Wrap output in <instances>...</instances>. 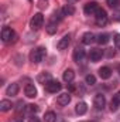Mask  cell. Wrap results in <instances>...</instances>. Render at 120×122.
Segmentation results:
<instances>
[{
  "label": "cell",
  "instance_id": "obj_1",
  "mask_svg": "<svg viewBox=\"0 0 120 122\" xmlns=\"http://www.w3.org/2000/svg\"><path fill=\"white\" fill-rule=\"evenodd\" d=\"M45 56H47V50L44 47H38V48H35L31 53V61L35 62V64H38V62H41L45 58Z\"/></svg>",
  "mask_w": 120,
  "mask_h": 122
},
{
  "label": "cell",
  "instance_id": "obj_2",
  "mask_svg": "<svg viewBox=\"0 0 120 122\" xmlns=\"http://www.w3.org/2000/svg\"><path fill=\"white\" fill-rule=\"evenodd\" d=\"M16 33L11 30L10 27H3L1 29V40L4 43H10V41H16Z\"/></svg>",
  "mask_w": 120,
  "mask_h": 122
},
{
  "label": "cell",
  "instance_id": "obj_3",
  "mask_svg": "<svg viewBox=\"0 0 120 122\" xmlns=\"http://www.w3.org/2000/svg\"><path fill=\"white\" fill-rule=\"evenodd\" d=\"M107 13H106V10H103V9H97V11H96V24L97 26H106L107 24Z\"/></svg>",
  "mask_w": 120,
  "mask_h": 122
},
{
  "label": "cell",
  "instance_id": "obj_4",
  "mask_svg": "<svg viewBox=\"0 0 120 122\" xmlns=\"http://www.w3.org/2000/svg\"><path fill=\"white\" fill-rule=\"evenodd\" d=\"M42 23H44V16L41 13H35L34 17L31 19V27L34 30H38L40 27H42Z\"/></svg>",
  "mask_w": 120,
  "mask_h": 122
},
{
  "label": "cell",
  "instance_id": "obj_5",
  "mask_svg": "<svg viewBox=\"0 0 120 122\" xmlns=\"http://www.w3.org/2000/svg\"><path fill=\"white\" fill-rule=\"evenodd\" d=\"M97 9H99V6H97V3H96V1H89V3H86V4H85L83 11H85V14H86V16H93V14H96Z\"/></svg>",
  "mask_w": 120,
  "mask_h": 122
},
{
  "label": "cell",
  "instance_id": "obj_6",
  "mask_svg": "<svg viewBox=\"0 0 120 122\" xmlns=\"http://www.w3.org/2000/svg\"><path fill=\"white\" fill-rule=\"evenodd\" d=\"M93 105L96 107V109H103L105 105H106V98H105V95L96 94L95 98H93Z\"/></svg>",
  "mask_w": 120,
  "mask_h": 122
},
{
  "label": "cell",
  "instance_id": "obj_7",
  "mask_svg": "<svg viewBox=\"0 0 120 122\" xmlns=\"http://www.w3.org/2000/svg\"><path fill=\"white\" fill-rule=\"evenodd\" d=\"M44 87H45V91H47V92H51V94L58 92L61 90V84L58 82V81H54V80H51L50 82H47Z\"/></svg>",
  "mask_w": 120,
  "mask_h": 122
},
{
  "label": "cell",
  "instance_id": "obj_8",
  "mask_svg": "<svg viewBox=\"0 0 120 122\" xmlns=\"http://www.w3.org/2000/svg\"><path fill=\"white\" fill-rule=\"evenodd\" d=\"M83 58H85V50L81 47H76L74 51V60L76 62H81V61H83Z\"/></svg>",
  "mask_w": 120,
  "mask_h": 122
},
{
  "label": "cell",
  "instance_id": "obj_9",
  "mask_svg": "<svg viewBox=\"0 0 120 122\" xmlns=\"http://www.w3.org/2000/svg\"><path fill=\"white\" fill-rule=\"evenodd\" d=\"M102 51L100 50H97V48H93V50H90L89 53V60L92 61V62H96V61H99L100 58H102Z\"/></svg>",
  "mask_w": 120,
  "mask_h": 122
},
{
  "label": "cell",
  "instance_id": "obj_10",
  "mask_svg": "<svg viewBox=\"0 0 120 122\" xmlns=\"http://www.w3.org/2000/svg\"><path fill=\"white\" fill-rule=\"evenodd\" d=\"M69 41H71V34L64 36L60 41H58V44H57L58 50H64V48H66V47H68V44H69Z\"/></svg>",
  "mask_w": 120,
  "mask_h": 122
},
{
  "label": "cell",
  "instance_id": "obj_11",
  "mask_svg": "<svg viewBox=\"0 0 120 122\" xmlns=\"http://www.w3.org/2000/svg\"><path fill=\"white\" fill-rule=\"evenodd\" d=\"M57 102L62 105V107H65V105H68L69 102H71V95L68 94V92H64V94H61L60 97H58V99H57Z\"/></svg>",
  "mask_w": 120,
  "mask_h": 122
},
{
  "label": "cell",
  "instance_id": "obj_12",
  "mask_svg": "<svg viewBox=\"0 0 120 122\" xmlns=\"http://www.w3.org/2000/svg\"><path fill=\"white\" fill-rule=\"evenodd\" d=\"M24 92L28 98H35L37 97V88L32 85V84H27L26 88H24Z\"/></svg>",
  "mask_w": 120,
  "mask_h": 122
},
{
  "label": "cell",
  "instance_id": "obj_13",
  "mask_svg": "<svg viewBox=\"0 0 120 122\" xmlns=\"http://www.w3.org/2000/svg\"><path fill=\"white\" fill-rule=\"evenodd\" d=\"M62 78H64L65 82H71V81H74V78H75V72H74V70H71V68L65 70L64 74H62Z\"/></svg>",
  "mask_w": 120,
  "mask_h": 122
},
{
  "label": "cell",
  "instance_id": "obj_14",
  "mask_svg": "<svg viewBox=\"0 0 120 122\" xmlns=\"http://www.w3.org/2000/svg\"><path fill=\"white\" fill-rule=\"evenodd\" d=\"M51 80H52V78H51V74H50V72H41V74L37 77V81H38L40 84H44V85H45L47 82H50Z\"/></svg>",
  "mask_w": 120,
  "mask_h": 122
},
{
  "label": "cell",
  "instance_id": "obj_15",
  "mask_svg": "<svg viewBox=\"0 0 120 122\" xmlns=\"http://www.w3.org/2000/svg\"><path fill=\"white\" fill-rule=\"evenodd\" d=\"M93 41H95V34H93V33L88 31V33H85V34L82 36V43H83L85 46H89Z\"/></svg>",
  "mask_w": 120,
  "mask_h": 122
},
{
  "label": "cell",
  "instance_id": "obj_16",
  "mask_svg": "<svg viewBox=\"0 0 120 122\" xmlns=\"http://www.w3.org/2000/svg\"><path fill=\"white\" fill-rule=\"evenodd\" d=\"M119 105H120V91L116 92V95H113V99L110 102V109L112 111H117Z\"/></svg>",
  "mask_w": 120,
  "mask_h": 122
},
{
  "label": "cell",
  "instance_id": "obj_17",
  "mask_svg": "<svg viewBox=\"0 0 120 122\" xmlns=\"http://www.w3.org/2000/svg\"><path fill=\"white\" fill-rule=\"evenodd\" d=\"M99 75H100L102 80H107V78L112 77V70H110L109 67H102V68L99 70Z\"/></svg>",
  "mask_w": 120,
  "mask_h": 122
},
{
  "label": "cell",
  "instance_id": "obj_18",
  "mask_svg": "<svg viewBox=\"0 0 120 122\" xmlns=\"http://www.w3.org/2000/svg\"><path fill=\"white\" fill-rule=\"evenodd\" d=\"M17 92H18V84H16V82L10 84L7 87V90H6V94L9 97H14V95H17Z\"/></svg>",
  "mask_w": 120,
  "mask_h": 122
},
{
  "label": "cell",
  "instance_id": "obj_19",
  "mask_svg": "<svg viewBox=\"0 0 120 122\" xmlns=\"http://www.w3.org/2000/svg\"><path fill=\"white\" fill-rule=\"evenodd\" d=\"M11 108H13L11 101H9V99H3V101H0V111H1V112H7V111H10Z\"/></svg>",
  "mask_w": 120,
  "mask_h": 122
},
{
  "label": "cell",
  "instance_id": "obj_20",
  "mask_svg": "<svg viewBox=\"0 0 120 122\" xmlns=\"http://www.w3.org/2000/svg\"><path fill=\"white\" fill-rule=\"evenodd\" d=\"M75 111H76L78 115H85L86 111H88V105L85 102H78L76 107H75Z\"/></svg>",
  "mask_w": 120,
  "mask_h": 122
},
{
  "label": "cell",
  "instance_id": "obj_21",
  "mask_svg": "<svg viewBox=\"0 0 120 122\" xmlns=\"http://www.w3.org/2000/svg\"><path fill=\"white\" fill-rule=\"evenodd\" d=\"M74 13H75V7L72 4H66V6L62 7V14L64 16H72Z\"/></svg>",
  "mask_w": 120,
  "mask_h": 122
},
{
  "label": "cell",
  "instance_id": "obj_22",
  "mask_svg": "<svg viewBox=\"0 0 120 122\" xmlns=\"http://www.w3.org/2000/svg\"><path fill=\"white\" fill-rule=\"evenodd\" d=\"M44 119H45V122H55V119H57V115H55V112L48 111V112H45Z\"/></svg>",
  "mask_w": 120,
  "mask_h": 122
},
{
  "label": "cell",
  "instance_id": "obj_23",
  "mask_svg": "<svg viewBox=\"0 0 120 122\" xmlns=\"http://www.w3.org/2000/svg\"><path fill=\"white\" fill-rule=\"evenodd\" d=\"M97 43L102 44V46H103V44H107V43H109V36L105 34V33H103V34H99V36H97Z\"/></svg>",
  "mask_w": 120,
  "mask_h": 122
},
{
  "label": "cell",
  "instance_id": "obj_24",
  "mask_svg": "<svg viewBox=\"0 0 120 122\" xmlns=\"http://www.w3.org/2000/svg\"><path fill=\"white\" fill-rule=\"evenodd\" d=\"M37 111H38V107H37V105H32V104L27 105V107L24 108V112H26V114H35Z\"/></svg>",
  "mask_w": 120,
  "mask_h": 122
},
{
  "label": "cell",
  "instance_id": "obj_25",
  "mask_svg": "<svg viewBox=\"0 0 120 122\" xmlns=\"http://www.w3.org/2000/svg\"><path fill=\"white\" fill-rule=\"evenodd\" d=\"M47 33H48V34L57 33V24H55V23H50V24L47 26Z\"/></svg>",
  "mask_w": 120,
  "mask_h": 122
},
{
  "label": "cell",
  "instance_id": "obj_26",
  "mask_svg": "<svg viewBox=\"0 0 120 122\" xmlns=\"http://www.w3.org/2000/svg\"><path fill=\"white\" fill-rule=\"evenodd\" d=\"M85 81H86V84H89V85H93V84H96V78H95V75H86V78H85Z\"/></svg>",
  "mask_w": 120,
  "mask_h": 122
},
{
  "label": "cell",
  "instance_id": "obj_27",
  "mask_svg": "<svg viewBox=\"0 0 120 122\" xmlns=\"http://www.w3.org/2000/svg\"><path fill=\"white\" fill-rule=\"evenodd\" d=\"M113 41H115L116 47H117V48H120V34H115V38H113Z\"/></svg>",
  "mask_w": 120,
  "mask_h": 122
},
{
  "label": "cell",
  "instance_id": "obj_28",
  "mask_svg": "<svg viewBox=\"0 0 120 122\" xmlns=\"http://www.w3.org/2000/svg\"><path fill=\"white\" fill-rule=\"evenodd\" d=\"M119 1L120 0H107V4L110 7H116V6H119Z\"/></svg>",
  "mask_w": 120,
  "mask_h": 122
},
{
  "label": "cell",
  "instance_id": "obj_29",
  "mask_svg": "<svg viewBox=\"0 0 120 122\" xmlns=\"http://www.w3.org/2000/svg\"><path fill=\"white\" fill-rule=\"evenodd\" d=\"M115 20H117V21H120V11H117V13H115Z\"/></svg>",
  "mask_w": 120,
  "mask_h": 122
},
{
  "label": "cell",
  "instance_id": "obj_30",
  "mask_svg": "<svg viewBox=\"0 0 120 122\" xmlns=\"http://www.w3.org/2000/svg\"><path fill=\"white\" fill-rule=\"evenodd\" d=\"M30 122H41L38 118H35V117H31L30 118Z\"/></svg>",
  "mask_w": 120,
  "mask_h": 122
},
{
  "label": "cell",
  "instance_id": "obj_31",
  "mask_svg": "<svg viewBox=\"0 0 120 122\" xmlns=\"http://www.w3.org/2000/svg\"><path fill=\"white\" fill-rule=\"evenodd\" d=\"M78 0H68V3H76Z\"/></svg>",
  "mask_w": 120,
  "mask_h": 122
},
{
  "label": "cell",
  "instance_id": "obj_32",
  "mask_svg": "<svg viewBox=\"0 0 120 122\" xmlns=\"http://www.w3.org/2000/svg\"><path fill=\"white\" fill-rule=\"evenodd\" d=\"M117 71H119V75H120V64L117 65Z\"/></svg>",
  "mask_w": 120,
  "mask_h": 122
}]
</instances>
